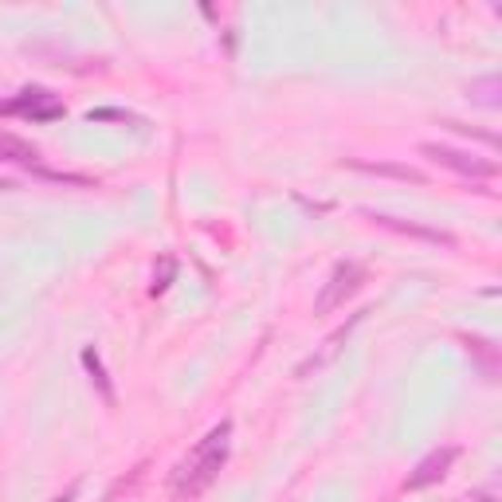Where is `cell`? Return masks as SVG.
<instances>
[{"mask_svg": "<svg viewBox=\"0 0 502 502\" xmlns=\"http://www.w3.org/2000/svg\"><path fill=\"white\" fill-rule=\"evenodd\" d=\"M228 451H232V424L220 420L216 428H212L193 451H188V459L177 467V475H173V487H177V495L196 498L200 491H208L212 479L220 475V467L228 463Z\"/></svg>", "mask_w": 502, "mask_h": 502, "instance_id": "6da1fadb", "label": "cell"}, {"mask_svg": "<svg viewBox=\"0 0 502 502\" xmlns=\"http://www.w3.org/2000/svg\"><path fill=\"white\" fill-rule=\"evenodd\" d=\"M361 286H366V267L354 263V259L337 263V267L330 271V279H326V286H322L318 303H314V314H334L337 306H346Z\"/></svg>", "mask_w": 502, "mask_h": 502, "instance_id": "7a4b0ae2", "label": "cell"}, {"mask_svg": "<svg viewBox=\"0 0 502 502\" xmlns=\"http://www.w3.org/2000/svg\"><path fill=\"white\" fill-rule=\"evenodd\" d=\"M420 154L436 161L439 169H451V173H459V177H495L498 166L495 161H483V157H475L467 154V149H456V146H439V142H424L420 146Z\"/></svg>", "mask_w": 502, "mask_h": 502, "instance_id": "3957f363", "label": "cell"}, {"mask_svg": "<svg viewBox=\"0 0 502 502\" xmlns=\"http://www.w3.org/2000/svg\"><path fill=\"white\" fill-rule=\"evenodd\" d=\"M0 115H24L32 122H52L63 115V103L52 91H44V86H28V91H20V98L0 103Z\"/></svg>", "mask_w": 502, "mask_h": 502, "instance_id": "277c9868", "label": "cell"}, {"mask_svg": "<svg viewBox=\"0 0 502 502\" xmlns=\"http://www.w3.org/2000/svg\"><path fill=\"white\" fill-rule=\"evenodd\" d=\"M366 314H369V310H361V314H354V318H349L346 326H337V330H334V334H330V337H326V342H322V349H314V354H310V357L303 361V366L295 369V376H310V373H322V369L330 366V361H334L337 354H342V346L349 342V334H354L357 326L366 322Z\"/></svg>", "mask_w": 502, "mask_h": 502, "instance_id": "5b68a950", "label": "cell"}, {"mask_svg": "<svg viewBox=\"0 0 502 502\" xmlns=\"http://www.w3.org/2000/svg\"><path fill=\"white\" fill-rule=\"evenodd\" d=\"M459 459V447H436V451H428L417 467H412V475L405 479V491H424V487H432V483H439L444 475L451 471V463Z\"/></svg>", "mask_w": 502, "mask_h": 502, "instance_id": "8992f818", "label": "cell"}, {"mask_svg": "<svg viewBox=\"0 0 502 502\" xmlns=\"http://www.w3.org/2000/svg\"><path fill=\"white\" fill-rule=\"evenodd\" d=\"M349 169H361V173H373V177H393V181H408V185H428L420 169L412 166H400V161H366V157H349L346 161Z\"/></svg>", "mask_w": 502, "mask_h": 502, "instance_id": "52a82bcc", "label": "cell"}, {"mask_svg": "<svg viewBox=\"0 0 502 502\" xmlns=\"http://www.w3.org/2000/svg\"><path fill=\"white\" fill-rule=\"evenodd\" d=\"M373 224H381V228L388 232H400V236H417V240H428V244H444V247H456V240H451L447 232L439 228H424V224H412V220H397V216H381V212H369Z\"/></svg>", "mask_w": 502, "mask_h": 502, "instance_id": "ba28073f", "label": "cell"}, {"mask_svg": "<svg viewBox=\"0 0 502 502\" xmlns=\"http://www.w3.org/2000/svg\"><path fill=\"white\" fill-rule=\"evenodd\" d=\"M35 146L32 142H24V137L16 134H0V161H16V166H28L35 169Z\"/></svg>", "mask_w": 502, "mask_h": 502, "instance_id": "9c48e42d", "label": "cell"}, {"mask_svg": "<svg viewBox=\"0 0 502 502\" xmlns=\"http://www.w3.org/2000/svg\"><path fill=\"white\" fill-rule=\"evenodd\" d=\"M467 95H471V103H479V106H487V110H498V106H502V79H498V75H483V79H471Z\"/></svg>", "mask_w": 502, "mask_h": 502, "instance_id": "30bf717a", "label": "cell"}, {"mask_svg": "<svg viewBox=\"0 0 502 502\" xmlns=\"http://www.w3.org/2000/svg\"><path fill=\"white\" fill-rule=\"evenodd\" d=\"M83 366H86V373H91V381L98 385V393H103V400H115V388H110V381H106V369H103V361H98L95 349H83Z\"/></svg>", "mask_w": 502, "mask_h": 502, "instance_id": "8fae6325", "label": "cell"}, {"mask_svg": "<svg viewBox=\"0 0 502 502\" xmlns=\"http://www.w3.org/2000/svg\"><path fill=\"white\" fill-rule=\"evenodd\" d=\"M169 279H173V259L161 263V275H154V295H157V291H166Z\"/></svg>", "mask_w": 502, "mask_h": 502, "instance_id": "7c38bea8", "label": "cell"}]
</instances>
